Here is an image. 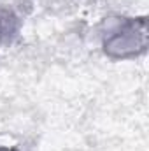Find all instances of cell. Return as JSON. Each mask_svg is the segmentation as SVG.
<instances>
[{
  "instance_id": "obj_1",
  "label": "cell",
  "mask_w": 149,
  "mask_h": 151,
  "mask_svg": "<svg viewBox=\"0 0 149 151\" xmlns=\"http://www.w3.org/2000/svg\"><path fill=\"white\" fill-rule=\"evenodd\" d=\"M148 18H123L104 37V53L112 60H132L148 49Z\"/></svg>"
},
{
  "instance_id": "obj_3",
  "label": "cell",
  "mask_w": 149,
  "mask_h": 151,
  "mask_svg": "<svg viewBox=\"0 0 149 151\" xmlns=\"http://www.w3.org/2000/svg\"><path fill=\"white\" fill-rule=\"evenodd\" d=\"M0 151H19L16 148H7V146H0Z\"/></svg>"
},
{
  "instance_id": "obj_2",
  "label": "cell",
  "mask_w": 149,
  "mask_h": 151,
  "mask_svg": "<svg viewBox=\"0 0 149 151\" xmlns=\"http://www.w3.org/2000/svg\"><path fill=\"white\" fill-rule=\"evenodd\" d=\"M21 30V19L19 16L7 7H0V49L9 47L16 42Z\"/></svg>"
}]
</instances>
